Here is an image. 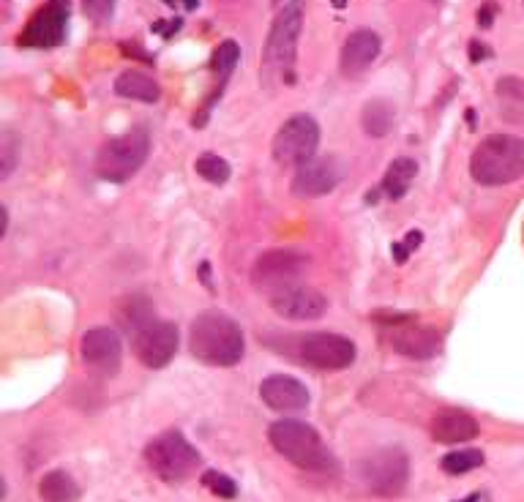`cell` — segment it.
<instances>
[{"label":"cell","instance_id":"cell-21","mask_svg":"<svg viewBox=\"0 0 524 502\" xmlns=\"http://www.w3.org/2000/svg\"><path fill=\"white\" fill-rule=\"evenodd\" d=\"M115 93L123 96V99L131 101H142V104H156L159 96H162V88L159 82L153 80L151 74L145 71H126L115 80Z\"/></svg>","mask_w":524,"mask_h":502},{"label":"cell","instance_id":"cell-27","mask_svg":"<svg viewBox=\"0 0 524 502\" xmlns=\"http://www.w3.org/2000/svg\"><path fill=\"white\" fill-rule=\"evenodd\" d=\"M121 322L126 325V331H131L134 336L148 325L151 320V303L140 301V298H129L126 306L121 309Z\"/></svg>","mask_w":524,"mask_h":502},{"label":"cell","instance_id":"cell-14","mask_svg":"<svg viewBox=\"0 0 524 502\" xmlns=\"http://www.w3.org/2000/svg\"><path fill=\"white\" fill-rule=\"evenodd\" d=\"M271 306L273 312L282 314L287 320H320L328 312V298L320 290L306 287V284H290L284 290L273 292Z\"/></svg>","mask_w":524,"mask_h":502},{"label":"cell","instance_id":"cell-23","mask_svg":"<svg viewBox=\"0 0 524 502\" xmlns=\"http://www.w3.org/2000/svg\"><path fill=\"white\" fill-rule=\"evenodd\" d=\"M418 178V161L413 159H396L391 161V167L385 172L383 183H380V191L388 194L391 200H402L404 194L410 191L413 181Z\"/></svg>","mask_w":524,"mask_h":502},{"label":"cell","instance_id":"cell-5","mask_svg":"<svg viewBox=\"0 0 524 502\" xmlns=\"http://www.w3.org/2000/svg\"><path fill=\"white\" fill-rule=\"evenodd\" d=\"M145 462H148L156 478H162L167 483H183L200 470L202 456L178 429H167V432L148 442Z\"/></svg>","mask_w":524,"mask_h":502},{"label":"cell","instance_id":"cell-28","mask_svg":"<svg viewBox=\"0 0 524 502\" xmlns=\"http://www.w3.org/2000/svg\"><path fill=\"white\" fill-rule=\"evenodd\" d=\"M202 486L211 494H216V497H222V500H235L238 497V483L219 470L202 472Z\"/></svg>","mask_w":524,"mask_h":502},{"label":"cell","instance_id":"cell-26","mask_svg":"<svg viewBox=\"0 0 524 502\" xmlns=\"http://www.w3.org/2000/svg\"><path fill=\"white\" fill-rule=\"evenodd\" d=\"M197 175L205 178L213 186H222V183L230 181V164L222 159V156H216V153H202L200 159H197Z\"/></svg>","mask_w":524,"mask_h":502},{"label":"cell","instance_id":"cell-16","mask_svg":"<svg viewBox=\"0 0 524 502\" xmlns=\"http://www.w3.org/2000/svg\"><path fill=\"white\" fill-rule=\"evenodd\" d=\"M344 178L342 164L331 156L325 159H312L309 164L298 167L293 178V191L303 200H312V197H325L331 194Z\"/></svg>","mask_w":524,"mask_h":502},{"label":"cell","instance_id":"cell-31","mask_svg":"<svg viewBox=\"0 0 524 502\" xmlns=\"http://www.w3.org/2000/svg\"><path fill=\"white\" fill-rule=\"evenodd\" d=\"M82 6H85L91 20L107 22L115 11V0H82Z\"/></svg>","mask_w":524,"mask_h":502},{"label":"cell","instance_id":"cell-36","mask_svg":"<svg viewBox=\"0 0 524 502\" xmlns=\"http://www.w3.org/2000/svg\"><path fill=\"white\" fill-rule=\"evenodd\" d=\"M331 3L336 9H344V6H347V0H331Z\"/></svg>","mask_w":524,"mask_h":502},{"label":"cell","instance_id":"cell-24","mask_svg":"<svg viewBox=\"0 0 524 502\" xmlns=\"http://www.w3.org/2000/svg\"><path fill=\"white\" fill-rule=\"evenodd\" d=\"M396 123V107L388 99H372L361 112V126L369 137H385L391 134Z\"/></svg>","mask_w":524,"mask_h":502},{"label":"cell","instance_id":"cell-8","mask_svg":"<svg viewBox=\"0 0 524 502\" xmlns=\"http://www.w3.org/2000/svg\"><path fill=\"white\" fill-rule=\"evenodd\" d=\"M71 22V0H47L39 11L33 14L31 22L22 28L17 47L28 50H52L66 41Z\"/></svg>","mask_w":524,"mask_h":502},{"label":"cell","instance_id":"cell-33","mask_svg":"<svg viewBox=\"0 0 524 502\" xmlns=\"http://www.w3.org/2000/svg\"><path fill=\"white\" fill-rule=\"evenodd\" d=\"M484 58H489V47L486 44H481V41H470V61L473 63H481Z\"/></svg>","mask_w":524,"mask_h":502},{"label":"cell","instance_id":"cell-1","mask_svg":"<svg viewBox=\"0 0 524 502\" xmlns=\"http://www.w3.org/2000/svg\"><path fill=\"white\" fill-rule=\"evenodd\" d=\"M192 355L205 366H238L246 352V336L230 314L208 309L192 322L189 331Z\"/></svg>","mask_w":524,"mask_h":502},{"label":"cell","instance_id":"cell-17","mask_svg":"<svg viewBox=\"0 0 524 502\" xmlns=\"http://www.w3.org/2000/svg\"><path fill=\"white\" fill-rule=\"evenodd\" d=\"M380 36L372 28H358V31L344 41L342 47V71L347 77H358L369 69L377 55H380Z\"/></svg>","mask_w":524,"mask_h":502},{"label":"cell","instance_id":"cell-19","mask_svg":"<svg viewBox=\"0 0 524 502\" xmlns=\"http://www.w3.org/2000/svg\"><path fill=\"white\" fill-rule=\"evenodd\" d=\"M478 434H481L478 421L462 410H440L432 418V437L443 445H462L475 440Z\"/></svg>","mask_w":524,"mask_h":502},{"label":"cell","instance_id":"cell-7","mask_svg":"<svg viewBox=\"0 0 524 502\" xmlns=\"http://www.w3.org/2000/svg\"><path fill=\"white\" fill-rule=\"evenodd\" d=\"M363 489L377 497H399L410 481V459L402 448H383L358 462Z\"/></svg>","mask_w":524,"mask_h":502},{"label":"cell","instance_id":"cell-2","mask_svg":"<svg viewBox=\"0 0 524 502\" xmlns=\"http://www.w3.org/2000/svg\"><path fill=\"white\" fill-rule=\"evenodd\" d=\"M268 440L279 456L295 464L298 470L312 472V475H336L339 464L333 459L331 448L325 445L320 432L298 418H282L271 423Z\"/></svg>","mask_w":524,"mask_h":502},{"label":"cell","instance_id":"cell-34","mask_svg":"<svg viewBox=\"0 0 524 502\" xmlns=\"http://www.w3.org/2000/svg\"><path fill=\"white\" fill-rule=\"evenodd\" d=\"M494 9H497L494 3H484V6L478 9V25L489 28V25H492V20H494Z\"/></svg>","mask_w":524,"mask_h":502},{"label":"cell","instance_id":"cell-35","mask_svg":"<svg viewBox=\"0 0 524 502\" xmlns=\"http://www.w3.org/2000/svg\"><path fill=\"white\" fill-rule=\"evenodd\" d=\"M164 3H167V6H170V9H186V11H194L197 9V6H200V0H164Z\"/></svg>","mask_w":524,"mask_h":502},{"label":"cell","instance_id":"cell-32","mask_svg":"<svg viewBox=\"0 0 524 502\" xmlns=\"http://www.w3.org/2000/svg\"><path fill=\"white\" fill-rule=\"evenodd\" d=\"M181 17H175V20H170V22H153V33H162L164 39H170V36H175V33L181 31Z\"/></svg>","mask_w":524,"mask_h":502},{"label":"cell","instance_id":"cell-20","mask_svg":"<svg viewBox=\"0 0 524 502\" xmlns=\"http://www.w3.org/2000/svg\"><path fill=\"white\" fill-rule=\"evenodd\" d=\"M238 58H241V47L235 44V41H222L216 50H213V58H211V71L216 74V88L211 91V96H208V104H205V110H202V115H197V121H194V126H202L205 123V115L211 112V107L219 101V96H222L224 85H227V80H230L232 69L238 66Z\"/></svg>","mask_w":524,"mask_h":502},{"label":"cell","instance_id":"cell-10","mask_svg":"<svg viewBox=\"0 0 524 502\" xmlns=\"http://www.w3.org/2000/svg\"><path fill=\"white\" fill-rule=\"evenodd\" d=\"M298 358L320 372H342L353 366L358 350H355L353 339H347L342 333H312L301 339Z\"/></svg>","mask_w":524,"mask_h":502},{"label":"cell","instance_id":"cell-11","mask_svg":"<svg viewBox=\"0 0 524 502\" xmlns=\"http://www.w3.org/2000/svg\"><path fill=\"white\" fill-rule=\"evenodd\" d=\"M309 265V260L303 257L301 251L293 249H273L265 251L260 260L254 262L252 282L257 290L262 292H279L284 287L295 284V279L301 276L303 268Z\"/></svg>","mask_w":524,"mask_h":502},{"label":"cell","instance_id":"cell-25","mask_svg":"<svg viewBox=\"0 0 524 502\" xmlns=\"http://www.w3.org/2000/svg\"><path fill=\"white\" fill-rule=\"evenodd\" d=\"M484 464V453L478 448H462V451L445 453L440 459V470L448 475H467V472L478 470Z\"/></svg>","mask_w":524,"mask_h":502},{"label":"cell","instance_id":"cell-22","mask_svg":"<svg viewBox=\"0 0 524 502\" xmlns=\"http://www.w3.org/2000/svg\"><path fill=\"white\" fill-rule=\"evenodd\" d=\"M39 494L44 502H77L82 497L80 483L66 470L47 472L39 483Z\"/></svg>","mask_w":524,"mask_h":502},{"label":"cell","instance_id":"cell-30","mask_svg":"<svg viewBox=\"0 0 524 502\" xmlns=\"http://www.w3.org/2000/svg\"><path fill=\"white\" fill-rule=\"evenodd\" d=\"M20 159V140L14 131H3V178H9L11 170L17 167Z\"/></svg>","mask_w":524,"mask_h":502},{"label":"cell","instance_id":"cell-29","mask_svg":"<svg viewBox=\"0 0 524 502\" xmlns=\"http://www.w3.org/2000/svg\"><path fill=\"white\" fill-rule=\"evenodd\" d=\"M497 96L503 104H522L524 107V82L519 77H505L497 82Z\"/></svg>","mask_w":524,"mask_h":502},{"label":"cell","instance_id":"cell-12","mask_svg":"<svg viewBox=\"0 0 524 502\" xmlns=\"http://www.w3.org/2000/svg\"><path fill=\"white\" fill-rule=\"evenodd\" d=\"M80 355L85 361V369L99 377V380H110L121 372L123 361V344L121 336L112 328H91L82 336Z\"/></svg>","mask_w":524,"mask_h":502},{"label":"cell","instance_id":"cell-6","mask_svg":"<svg viewBox=\"0 0 524 502\" xmlns=\"http://www.w3.org/2000/svg\"><path fill=\"white\" fill-rule=\"evenodd\" d=\"M151 153V137L145 129H131L121 137L104 142V148L96 156V172L104 181L126 183L134 178Z\"/></svg>","mask_w":524,"mask_h":502},{"label":"cell","instance_id":"cell-9","mask_svg":"<svg viewBox=\"0 0 524 502\" xmlns=\"http://www.w3.org/2000/svg\"><path fill=\"white\" fill-rule=\"evenodd\" d=\"M320 145V126L312 115H293L273 137V159L287 167H303Z\"/></svg>","mask_w":524,"mask_h":502},{"label":"cell","instance_id":"cell-4","mask_svg":"<svg viewBox=\"0 0 524 502\" xmlns=\"http://www.w3.org/2000/svg\"><path fill=\"white\" fill-rule=\"evenodd\" d=\"M470 175L481 186H505L524 178V140L492 134L473 151Z\"/></svg>","mask_w":524,"mask_h":502},{"label":"cell","instance_id":"cell-15","mask_svg":"<svg viewBox=\"0 0 524 502\" xmlns=\"http://www.w3.org/2000/svg\"><path fill=\"white\" fill-rule=\"evenodd\" d=\"M260 396L262 402L268 404L271 410L284 412V415H298V412L309 410V404H312L309 388H306L301 380L287 377V374H271V377H265L260 385Z\"/></svg>","mask_w":524,"mask_h":502},{"label":"cell","instance_id":"cell-18","mask_svg":"<svg viewBox=\"0 0 524 502\" xmlns=\"http://www.w3.org/2000/svg\"><path fill=\"white\" fill-rule=\"evenodd\" d=\"M393 350L404 355V358H413V361H426L434 358L440 347H443V336L434 328L426 325H413V328H404V331L393 333Z\"/></svg>","mask_w":524,"mask_h":502},{"label":"cell","instance_id":"cell-3","mask_svg":"<svg viewBox=\"0 0 524 502\" xmlns=\"http://www.w3.org/2000/svg\"><path fill=\"white\" fill-rule=\"evenodd\" d=\"M303 28V0H290L279 9L262 50V85H290L295 77V52Z\"/></svg>","mask_w":524,"mask_h":502},{"label":"cell","instance_id":"cell-13","mask_svg":"<svg viewBox=\"0 0 524 502\" xmlns=\"http://www.w3.org/2000/svg\"><path fill=\"white\" fill-rule=\"evenodd\" d=\"M178 344H181V333L172 322L153 320L134 336V352L148 369H164L175 358Z\"/></svg>","mask_w":524,"mask_h":502}]
</instances>
